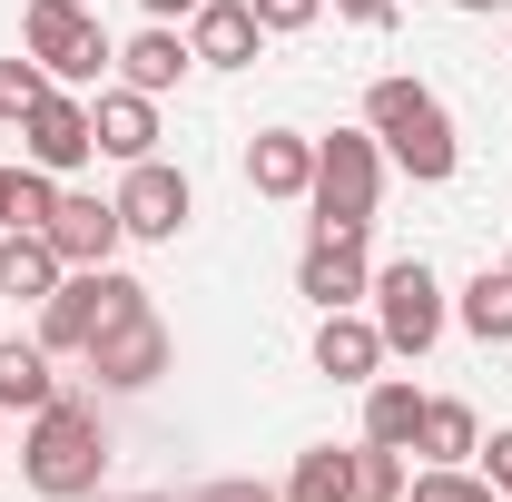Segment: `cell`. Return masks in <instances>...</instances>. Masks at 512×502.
Instances as JSON below:
<instances>
[{"label": "cell", "mask_w": 512, "mask_h": 502, "mask_svg": "<svg viewBox=\"0 0 512 502\" xmlns=\"http://www.w3.org/2000/svg\"><path fill=\"white\" fill-rule=\"evenodd\" d=\"M20 473H30L40 502H89L99 473H109V424H99V404L50 394V404L30 414V434H20Z\"/></svg>", "instance_id": "cell-1"}, {"label": "cell", "mask_w": 512, "mask_h": 502, "mask_svg": "<svg viewBox=\"0 0 512 502\" xmlns=\"http://www.w3.org/2000/svg\"><path fill=\"white\" fill-rule=\"evenodd\" d=\"M365 128L384 138V158H394L414 188H444L453 158H463V148H453V109L424 79H375V89H365Z\"/></svg>", "instance_id": "cell-2"}, {"label": "cell", "mask_w": 512, "mask_h": 502, "mask_svg": "<svg viewBox=\"0 0 512 502\" xmlns=\"http://www.w3.org/2000/svg\"><path fill=\"white\" fill-rule=\"evenodd\" d=\"M138 306H148L138 276H119V266H69L60 296L40 306V345H50V355H89V345H99L119 315H138Z\"/></svg>", "instance_id": "cell-3"}, {"label": "cell", "mask_w": 512, "mask_h": 502, "mask_svg": "<svg viewBox=\"0 0 512 502\" xmlns=\"http://www.w3.org/2000/svg\"><path fill=\"white\" fill-rule=\"evenodd\" d=\"M316 227H375V197H384V138L375 128H335L316 138Z\"/></svg>", "instance_id": "cell-4"}, {"label": "cell", "mask_w": 512, "mask_h": 502, "mask_svg": "<svg viewBox=\"0 0 512 502\" xmlns=\"http://www.w3.org/2000/svg\"><path fill=\"white\" fill-rule=\"evenodd\" d=\"M20 50L50 69L60 89H89L99 69L119 60V50H109V30L89 20V0H30V10H20Z\"/></svg>", "instance_id": "cell-5"}, {"label": "cell", "mask_w": 512, "mask_h": 502, "mask_svg": "<svg viewBox=\"0 0 512 502\" xmlns=\"http://www.w3.org/2000/svg\"><path fill=\"white\" fill-rule=\"evenodd\" d=\"M375 335L384 355H434V335H444V286H434V266L424 256H394V266H375Z\"/></svg>", "instance_id": "cell-6"}, {"label": "cell", "mask_w": 512, "mask_h": 502, "mask_svg": "<svg viewBox=\"0 0 512 502\" xmlns=\"http://www.w3.org/2000/svg\"><path fill=\"white\" fill-rule=\"evenodd\" d=\"M79 365H89V375L109 384V394H148V384H158L168 365H178V345H168L158 306H138V315H119V325H109V335H99V345H89Z\"/></svg>", "instance_id": "cell-7"}, {"label": "cell", "mask_w": 512, "mask_h": 502, "mask_svg": "<svg viewBox=\"0 0 512 502\" xmlns=\"http://www.w3.org/2000/svg\"><path fill=\"white\" fill-rule=\"evenodd\" d=\"M197 217V188L188 168H168V158H138L119 178V227L128 237H148V247H178V227Z\"/></svg>", "instance_id": "cell-8"}, {"label": "cell", "mask_w": 512, "mask_h": 502, "mask_svg": "<svg viewBox=\"0 0 512 502\" xmlns=\"http://www.w3.org/2000/svg\"><path fill=\"white\" fill-rule=\"evenodd\" d=\"M20 148H30V168H50V178H79L89 158H99V128H89V99L79 89H50L30 119H20Z\"/></svg>", "instance_id": "cell-9"}, {"label": "cell", "mask_w": 512, "mask_h": 502, "mask_svg": "<svg viewBox=\"0 0 512 502\" xmlns=\"http://www.w3.org/2000/svg\"><path fill=\"white\" fill-rule=\"evenodd\" d=\"M375 286V266H365V227H316V247L296 256V296H316V315L355 306Z\"/></svg>", "instance_id": "cell-10"}, {"label": "cell", "mask_w": 512, "mask_h": 502, "mask_svg": "<svg viewBox=\"0 0 512 502\" xmlns=\"http://www.w3.org/2000/svg\"><path fill=\"white\" fill-rule=\"evenodd\" d=\"M188 50H197V69H256L266 20H256L247 0H197L188 10Z\"/></svg>", "instance_id": "cell-11"}, {"label": "cell", "mask_w": 512, "mask_h": 502, "mask_svg": "<svg viewBox=\"0 0 512 502\" xmlns=\"http://www.w3.org/2000/svg\"><path fill=\"white\" fill-rule=\"evenodd\" d=\"M50 247H60V266H109L119 256V197H79V188H60V217L40 227Z\"/></svg>", "instance_id": "cell-12"}, {"label": "cell", "mask_w": 512, "mask_h": 502, "mask_svg": "<svg viewBox=\"0 0 512 502\" xmlns=\"http://www.w3.org/2000/svg\"><path fill=\"white\" fill-rule=\"evenodd\" d=\"M89 128H99V158H119V168L158 158V99H148V89H128V79L89 99Z\"/></svg>", "instance_id": "cell-13"}, {"label": "cell", "mask_w": 512, "mask_h": 502, "mask_svg": "<svg viewBox=\"0 0 512 502\" xmlns=\"http://www.w3.org/2000/svg\"><path fill=\"white\" fill-rule=\"evenodd\" d=\"M247 188L256 197H306L316 188V138L306 128H256L247 138Z\"/></svg>", "instance_id": "cell-14"}, {"label": "cell", "mask_w": 512, "mask_h": 502, "mask_svg": "<svg viewBox=\"0 0 512 502\" xmlns=\"http://www.w3.org/2000/svg\"><path fill=\"white\" fill-rule=\"evenodd\" d=\"M188 69H197V50H188V30H178V20H148V30L119 50V79H128V89H148V99H168Z\"/></svg>", "instance_id": "cell-15"}, {"label": "cell", "mask_w": 512, "mask_h": 502, "mask_svg": "<svg viewBox=\"0 0 512 502\" xmlns=\"http://www.w3.org/2000/svg\"><path fill=\"white\" fill-rule=\"evenodd\" d=\"M375 365H384V335H375V315L335 306V315L316 325V375H335V384H375Z\"/></svg>", "instance_id": "cell-16"}, {"label": "cell", "mask_w": 512, "mask_h": 502, "mask_svg": "<svg viewBox=\"0 0 512 502\" xmlns=\"http://www.w3.org/2000/svg\"><path fill=\"white\" fill-rule=\"evenodd\" d=\"M60 247L40 237V227H0V296H20V306H50L60 296Z\"/></svg>", "instance_id": "cell-17"}, {"label": "cell", "mask_w": 512, "mask_h": 502, "mask_svg": "<svg viewBox=\"0 0 512 502\" xmlns=\"http://www.w3.org/2000/svg\"><path fill=\"white\" fill-rule=\"evenodd\" d=\"M60 384H50V345L40 335H0V414H40Z\"/></svg>", "instance_id": "cell-18"}, {"label": "cell", "mask_w": 512, "mask_h": 502, "mask_svg": "<svg viewBox=\"0 0 512 502\" xmlns=\"http://www.w3.org/2000/svg\"><path fill=\"white\" fill-rule=\"evenodd\" d=\"M414 453H424V463H473V453H483V424H473V404H453V394H424Z\"/></svg>", "instance_id": "cell-19"}, {"label": "cell", "mask_w": 512, "mask_h": 502, "mask_svg": "<svg viewBox=\"0 0 512 502\" xmlns=\"http://www.w3.org/2000/svg\"><path fill=\"white\" fill-rule=\"evenodd\" d=\"M414 424H424V394H414L404 375H375V384H365V443L414 453Z\"/></svg>", "instance_id": "cell-20"}, {"label": "cell", "mask_w": 512, "mask_h": 502, "mask_svg": "<svg viewBox=\"0 0 512 502\" xmlns=\"http://www.w3.org/2000/svg\"><path fill=\"white\" fill-rule=\"evenodd\" d=\"M276 502H355V453H335V443L296 453V473H286V493H276Z\"/></svg>", "instance_id": "cell-21"}, {"label": "cell", "mask_w": 512, "mask_h": 502, "mask_svg": "<svg viewBox=\"0 0 512 502\" xmlns=\"http://www.w3.org/2000/svg\"><path fill=\"white\" fill-rule=\"evenodd\" d=\"M463 335H473V345H512V276H493V266H483V276H473V286H463Z\"/></svg>", "instance_id": "cell-22"}, {"label": "cell", "mask_w": 512, "mask_h": 502, "mask_svg": "<svg viewBox=\"0 0 512 502\" xmlns=\"http://www.w3.org/2000/svg\"><path fill=\"white\" fill-rule=\"evenodd\" d=\"M404 453L394 443H355V502H404Z\"/></svg>", "instance_id": "cell-23"}, {"label": "cell", "mask_w": 512, "mask_h": 502, "mask_svg": "<svg viewBox=\"0 0 512 502\" xmlns=\"http://www.w3.org/2000/svg\"><path fill=\"white\" fill-rule=\"evenodd\" d=\"M404 502H503L483 473H463V463H424L414 483H404Z\"/></svg>", "instance_id": "cell-24"}, {"label": "cell", "mask_w": 512, "mask_h": 502, "mask_svg": "<svg viewBox=\"0 0 512 502\" xmlns=\"http://www.w3.org/2000/svg\"><path fill=\"white\" fill-rule=\"evenodd\" d=\"M60 217V178L50 168H10V227H50Z\"/></svg>", "instance_id": "cell-25"}, {"label": "cell", "mask_w": 512, "mask_h": 502, "mask_svg": "<svg viewBox=\"0 0 512 502\" xmlns=\"http://www.w3.org/2000/svg\"><path fill=\"white\" fill-rule=\"evenodd\" d=\"M50 89H60V79H50L40 60H0V119H30Z\"/></svg>", "instance_id": "cell-26"}, {"label": "cell", "mask_w": 512, "mask_h": 502, "mask_svg": "<svg viewBox=\"0 0 512 502\" xmlns=\"http://www.w3.org/2000/svg\"><path fill=\"white\" fill-rule=\"evenodd\" d=\"M256 20H266V30H316L325 20V0H247Z\"/></svg>", "instance_id": "cell-27"}, {"label": "cell", "mask_w": 512, "mask_h": 502, "mask_svg": "<svg viewBox=\"0 0 512 502\" xmlns=\"http://www.w3.org/2000/svg\"><path fill=\"white\" fill-rule=\"evenodd\" d=\"M483 483H493V493H512V434L483 443Z\"/></svg>", "instance_id": "cell-28"}, {"label": "cell", "mask_w": 512, "mask_h": 502, "mask_svg": "<svg viewBox=\"0 0 512 502\" xmlns=\"http://www.w3.org/2000/svg\"><path fill=\"white\" fill-rule=\"evenodd\" d=\"M188 502H276L266 483H207V493H188Z\"/></svg>", "instance_id": "cell-29"}, {"label": "cell", "mask_w": 512, "mask_h": 502, "mask_svg": "<svg viewBox=\"0 0 512 502\" xmlns=\"http://www.w3.org/2000/svg\"><path fill=\"white\" fill-rule=\"evenodd\" d=\"M335 10H345V20H365V30H384V20H394V0H335Z\"/></svg>", "instance_id": "cell-30"}, {"label": "cell", "mask_w": 512, "mask_h": 502, "mask_svg": "<svg viewBox=\"0 0 512 502\" xmlns=\"http://www.w3.org/2000/svg\"><path fill=\"white\" fill-rule=\"evenodd\" d=\"M138 10H148V20H188L197 0H138Z\"/></svg>", "instance_id": "cell-31"}, {"label": "cell", "mask_w": 512, "mask_h": 502, "mask_svg": "<svg viewBox=\"0 0 512 502\" xmlns=\"http://www.w3.org/2000/svg\"><path fill=\"white\" fill-rule=\"evenodd\" d=\"M0 227H10V168H0Z\"/></svg>", "instance_id": "cell-32"}, {"label": "cell", "mask_w": 512, "mask_h": 502, "mask_svg": "<svg viewBox=\"0 0 512 502\" xmlns=\"http://www.w3.org/2000/svg\"><path fill=\"white\" fill-rule=\"evenodd\" d=\"M453 10H512V0H453Z\"/></svg>", "instance_id": "cell-33"}, {"label": "cell", "mask_w": 512, "mask_h": 502, "mask_svg": "<svg viewBox=\"0 0 512 502\" xmlns=\"http://www.w3.org/2000/svg\"><path fill=\"white\" fill-rule=\"evenodd\" d=\"M503 276H512V256H503Z\"/></svg>", "instance_id": "cell-34"}, {"label": "cell", "mask_w": 512, "mask_h": 502, "mask_svg": "<svg viewBox=\"0 0 512 502\" xmlns=\"http://www.w3.org/2000/svg\"><path fill=\"white\" fill-rule=\"evenodd\" d=\"M148 502H168V493H148Z\"/></svg>", "instance_id": "cell-35"}]
</instances>
